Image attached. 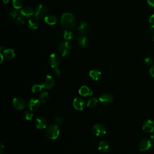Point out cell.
<instances>
[{"label": "cell", "mask_w": 154, "mask_h": 154, "mask_svg": "<svg viewBox=\"0 0 154 154\" xmlns=\"http://www.w3.org/2000/svg\"><path fill=\"white\" fill-rule=\"evenodd\" d=\"M61 25L67 29H72L76 25V19L73 14L71 13H64L60 20Z\"/></svg>", "instance_id": "cell-1"}, {"label": "cell", "mask_w": 154, "mask_h": 154, "mask_svg": "<svg viewBox=\"0 0 154 154\" xmlns=\"http://www.w3.org/2000/svg\"><path fill=\"white\" fill-rule=\"evenodd\" d=\"M45 134L46 137L50 140H56L60 135V129L57 125L51 124L46 128Z\"/></svg>", "instance_id": "cell-2"}, {"label": "cell", "mask_w": 154, "mask_h": 154, "mask_svg": "<svg viewBox=\"0 0 154 154\" xmlns=\"http://www.w3.org/2000/svg\"><path fill=\"white\" fill-rule=\"evenodd\" d=\"M72 46L68 41H64L61 42L58 48V53L62 57L67 56L71 51Z\"/></svg>", "instance_id": "cell-3"}, {"label": "cell", "mask_w": 154, "mask_h": 154, "mask_svg": "<svg viewBox=\"0 0 154 154\" xmlns=\"http://www.w3.org/2000/svg\"><path fill=\"white\" fill-rule=\"evenodd\" d=\"M34 13L37 19H43L47 16L48 9L45 5L39 4L35 7Z\"/></svg>", "instance_id": "cell-4"}, {"label": "cell", "mask_w": 154, "mask_h": 154, "mask_svg": "<svg viewBox=\"0 0 154 154\" xmlns=\"http://www.w3.org/2000/svg\"><path fill=\"white\" fill-rule=\"evenodd\" d=\"M54 78L51 75H46L43 77L41 81V85L44 89H51L55 85Z\"/></svg>", "instance_id": "cell-5"}, {"label": "cell", "mask_w": 154, "mask_h": 154, "mask_svg": "<svg viewBox=\"0 0 154 154\" xmlns=\"http://www.w3.org/2000/svg\"><path fill=\"white\" fill-rule=\"evenodd\" d=\"M49 63L52 68L58 67L61 63V58L60 56L55 53L52 54L49 57Z\"/></svg>", "instance_id": "cell-6"}, {"label": "cell", "mask_w": 154, "mask_h": 154, "mask_svg": "<svg viewBox=\"0 0 154 154\" xmlns=\"http://www.w3.org/2000/svg\"><path fill=\"white\" fill-rule=\"evenodd\" d=\"M12 105L13 108L17 110H22L26 107V102L21 97H16L12 100Z\"/></svg>", "instance_id": "cell-7"}, {"label": "cell", "mask_w": 154, "mask_h": 154, "mask_svg": "<svg viewBox=\"0 0 154 154\" xmlns=\"http://www.w3.org/2000/svg\"><path fill=\"white\" fill-rule=\"evenodd\" d=\"M93 134L98 137L104 135L106 132V129L105 126L100 123H96L93 125L92 128Z\"/></svg>", "instance_id": "cell-8"}, {"label": "cell", "mask_w": 154, "mask_h": 154, "mask_svg": "<svg viewBox=\"0 0 154 154\" xmlns=\"http://www.w3.org/2000/svg\"><path fill=\"white\" fill-rule=\"evenodd\" d=\"M113 96L112 94L106 93L102 94L100 97H99V101L101 103L102 105L106 106L110 105L112 101H113Z\"/></svg>", "instance_id": "cell-9"}, {"label": "cell", "mask_w": 154, "mask_h": 154, "mask_svg": "<svg viewBox=\"0 0 154 154\" xmlns=\"http://www.w3.org/2000/svg\"><path fill=\"white\" fill-rule=\"evenodd\" d=\"M34 125L37 129H43L46 128L48 125V121L45 117L40 116L35 120Z\"/></svg>", "instance_id": "cell-10"}, {"label": "cell", "mask_w": 154, "mask_h": 154, "mask_svg": "<svg viewBox=\"0 0 154 154\" xmlns=\"http://www.w3.org/2000/svg\"><path fill=\"white\" fill-rule=\"evenodd\" d=\"M151 141L147 138L142 139L138 143V149L141 152H145L148 150L151 147Z\"/></svg>", "instance_id": "cell-11"}, {"label": "cell", "mask_w": 154, "mask_h": 154, "mask_svg": "<svg viewBox=\"0 0 154 154\" xmlns=\"http://www.w3.org/2000/svg\"><path fill=\"white\" fill-rule=\"evenodd\" d=\"M142 128L146 133L153 132L154 131V122L150 119L145 120L143 123Z\"/></svg>", "instance_id": "cell-12"}, {"label": "cell", "mask_w": 154, "mask_h": 154, "mask_svg": "<svg viewBox=\"0 0 154 154\" xmlns=\"http://www.w3.org/2000/svg\"><path fill=\"white\" fill-rule=\"evenodd\" d=\"M73 106L76 109L81 111L84 108L85 106V103L84 100L82 99L81 97H75L73 100Z\"/></svg>", "instance_id": "cell-13"}, {"label": "cell", "mask_w": 154, "mask_h": 154, "mask_svg": "<svg viewBox=\"0 0 154 154\" xmlns=\"http://www.w3.org/2000/svg\"><path fill=\"white\" fill-rule=\"evenodd\" d=\"M40 105V100L36 98H32L28 102V107L31 111L37 109L39 108Z\"/></svg>", "instance_id": "cell-14"}, {"label": "cell", "mask_w": 154, "mask_h": 154, "mask_svg": "<svg viewBox=\"0 0 154 154\" xmlns=\"http://www.w3.org/2000/svg\"><path fill=\"white\" fill-rule=\"evenodd\" d=\"M79 93L82 96L87 97L92 95L93 91L87 85H83L79 88Z\"/></svg>", "instance_id": "cell-15"}, {"label": "cell", "mask_w": 154, "mask_h": 154, "mask_svg": "<svg viewBox=\"0 0 154 154\" xmlns=\"http://www.w3.org/2000/svg\"><path fill=\"white\" fill-rule=\"evenodd\" d=\"M34 11L32 10V8L28 6H26L23 8H22L21 11H20V14L26 17H29L31 16H32L33 13H34Z\"/></svg>", "instance_id": "cell-16"}, {"label": "cell", "mask_w": 154, "mask_h": 154, "mask_svg": "<svg viewBox=\"0 0 154 154\" xmlns=\"http://www.w3.org/2000/svg\"><path fill=\"white\" fill-rule=\"evenodd\" d=\"M101 72L98 69H92L89 72V76L94 81L99 80L101 77Z\"/></svg>", "instance_id": "cell-17"}, {"label": "cell", "mask_w": 154, "mask_h": 154, "mask_svg": "<svg viewBox=\"0 0 154 154\" xmlns=\"http://www.w3.org/2000/svg\"><path fill=\"white\" fill-rule=\"evenodd\" d=\"M44 19H45V22L49 25H54L56 24V23L58 21L57 17L53 14L47 15Z\"/></svg>", "instance_id": "cell-18"}, {"label": "cell", "mask_w": 154, "mask_h": 154, "mask_svg": "<svg viewBox=\"0 0 154 154\" xmlns=\"http://www.w3.org/2000/svg\"><path fill=\"white\" fill-rule=\"evenodd\" d=\"M88 25L86 22H82L78 28V32L81 36L84 35L88 32Z\"/></svg>", "instance_id": "cell-19"}, {"label": "cell", "mask_w": 154, "mask_h": 154, "mask_svg": "<svg viewBox=\"0 0 154 154\" xmlns=\"http://www.w3.org/2000/svg\"><path fill=\"white\" fill-rule=\"evenodd\" d=\"M98 149L102 152H107L109 150V144L106 141H101L98 145Z\"/></svg>", "instance_id": "cell-20"}, {"label": "cell", "mask_w": 154, "mask_h": 154, "mask_svg": "<svg viewBox=\"0 0 154 154\" xmlns=\"http://www.w3.org/2000/svg\"><path fill=\"white\" fill-rule=\"evenodd\" d=\"M39 23L36 19H31L28 20V26L31 30L37 29L38 28Z\"/></svg>", "instance_id": "cell-21"}, {"label": "cell", "mask_w": 154, "mask_h": 154, "mask_svg": "<svg viewBox=\"0 0 154 154\" xmlns=\"http://www.w3.org/2000/svg\"><path fill=\"white\" fill-rule=\"evenodd\" d=\"M78 45H79V46L81 48H83L87 47L88 45V43H89L88 40L84 35L80 36L78 40Z\"/></svg>", "instance_id": "cell-22"}, {"label": "cell", "mask_w": 154, "mask_h": 154, "mask_svg": "<svg viewBox=\"0 0 154 154\" xmlns=\"http://www.w3.org/2000/svg\"><path fill=\"white\" fill-rule=\"evenodd\" d=\"M49 99V95L46 91H42L39 94V100L43 103H46Z\"/></svg>", "instance_id": "cell-23"}, {"label": "cell", "mask_w": 154, "mask_h": 154, "mask_svg": "<svg viewBox=\"0 0 154 154\" xmlns=\"http://www.w3.org/2000/svg\"><path fill=\"white\" fill-rule=\"evenodd\" d=\"M4 56L8 59H12L15 56L14 51L12 49H6L3 51Z\"/></svg>", "instance_id": "cell-24"}, {"label": "cell", "mask_w": 154, "mask_h": 154, "mask_svg": "<svg viewBox=\"0 0 154 154\" xmlns=\"http://www.w3.org/2000/svg\"><path fill=\"white\" fill-rule=\"evenodd\" d=\"M97 103H98V100L95 97H91L88 100L87 103V106L90 108H93L97 106Z\"/></svg>", "instance_id": "cell-25"}, {"label": "cell", "mask_w": 154, "mask_h": 154, "mask_svg": "<svg viewBox=\"0 0 154 154\" xmlns=\"http://www.w3.org/2000/svg\"><path fill=\"white\" fill-rule=\"evenodd\" d=\"M23 4L24 2L23 0H13V6L16 10L22 8Z\"/></svg>", "instance_id": "cell-26"}, {"label": "cell", "mask_w": 154, "mask_h": 154, "mask_svg": "<svg viewBox=\"0 0 154 154\" xmlns=\"http://www.w3.org/2000/svg\"><path fill=\"white\" fill-rule=\"evenodd\" d=\"M54 120L58 126H61L64 122V119L63 116L58 114L54 117Z\"/></svg>", "instance_id": "cell-27"}, {"label": "cell", "mask_w": 154, "mask_h": 154, "mask_svg": "<svg viewBox=\"0 0 154 154\" xmlns=\"http://www.w3.org/2000/svg\"><path fill=\"white\" fill-rule=\"evenodd\" d=\"M8 16H10V18L13 19H16L20 15L19 12L14 9H11L9 11H8Z\"/></svg>", "instance_id": "cell-28"}, {"label": "cell", "mask_w": 154, "mask_h": 154, "mask_svg": "<svg viewBox=\"0 0 154 154\" xmlns=\"http://www.w3.org/2000/svg\"><path fill=\"white\" fill-rule=\"evenodd\" d=\"M63 38L66 40H70L73 38V34L70 29H66L63 32Z\"/></svg>", "instance_id": "cell-29"}, {"label": "cell", "mask_w": 154, "mask_h": 154, "mask_svg": "<svg viewBox=\"0 0 154 154\" xmlns=\"http://www.w3.org/2000/svg\"><path fill=\"white\" fill-rule=\"evenodd\" d=\"M23 117H25V119L27 120H31L32 119L33 117V114L32 113V112L31 111V110H25L23 112Z\"/></svg>", "instance_id": "cell-30"}, {"label": "cell", "mask_w": 154, "mask_h": 154, "mask_svg": "<svg viewBox=\"0 0 154 154\" xmlns=\"http://www.w3.org/2000/svg\"><path fill=\"white\" fill-rule=\"evenodd\" d=\"M42 85H39V84H35L34 85L32 88H31V91L32 93H38L39 92L41 91L42 89Z\"/></svg>", "instance_id": "cell-31"}, {"label": "cell", "mask_w": 154, "mask_h": 154, "mask_svg": "<svg viewBox=\"0 0 154 154\" xmlns=\"http://www.w3.org/2000/svg\"><path fill=\"white\" fill-rule=\"evenodd\" d=\"M16 22L19 25H23L25 22V19L23 17V16H19L17 19H16Z\"/></svg>", "instance_id": "cell-32"}, {"label": "cell", "mask_w": 154, "mask_h": 154, "mask_svg": "<svg viewBox=\"0 0 154 154\" xmlns=\"http://www.w3.org/2000/svg\"><path fill=\"white\" fill-rule=\"evenodd\" d=\"M144 61L147 66H152L153 64V60L150 57H146L144 59Z\"/></svg>", "instance_id": "cell-33"}, {"label": "cell", "mask_w": 154, "mask_h": 154, "mask_svg": "<svg viewBox=\"0 0 154 154\" xmlns=\"http://www.w3.org/2000/svg\"><path fill=\"white\" fill-rule=\"evenodd\" d=\"M149 23L150 25V28L154 29V14H152L149 19Z\"/></svg>", "instance_id": "cell-34"}, {"label": "cell", "mask_w": 154, "mask_h": 154, "mask_svg": "<svg viewBox=\"0 0 154 154\" xmlns=\"http://www.w3.org/2000/svg\"><path fill=\"white\" fill-rule=\"evenodd\" d=\"M53 72H54V73L55 75H57V76H60V75H61V71H60V70L59 69L58 67L54 68Z\"/></svg>", "instance_id": "cell-35"}, {"label": "cell", "mask_w": 154, "mask_h": 154, "mask_svg": "<svg viewBox=\"0 0 154 154\" xmlns=\"http://www.w3.org/2000/svg\"><path fill=\"white\" fill-rule=\"evenodd\" d=\"M149 72H150V75L154 78V65H152L150 69V70H149Z\"/></svg>", "instance_id": "cell-36"}, {"label": "cell", "mask_w": 154, "mask_h": 154, "mask_svg": "<svg viewBox=\"0 0 154 154\" xmlns=\"http://www.w3.org/2000/svg\"><path fill=\"white\" fill-rule=\"evenodd\" d=\"M147 1L150 6L154 7V0H147Z\"/></svg>", "instance_id": "cell-37"}, {"label": "cell", "mask_w": 154, "mask_h": 154, "mask_svg": "<svg viewBox=\"0 0 154 154\" xmlns=\"http://www.w3.org/2000/svg\"><path fill=\"white\" fill-rule=\"evenodd\" d=\"M3 149H4V145L1 143V152H0V154H2V152H3Z\"/></svg>", "instance_id": "cell-38"}, {"label": "cell", "mask_w": 154, "mask_h": 154, "mask_svg": "<svg viewBox=\"0 0 154 154\" xmlns=\"http://www.w3.org/2000/svg\"><path fill=\"white\" fill-rule=\"evenodd\" d=\"M151 139H152V141L154 143V132H153V134L151 135Z\"/></svg>", "instance_id": "cell-39"}, {"label": "cell", "mask_w": 154, "mask_h": 154, "mask_svg": "<svg viewBox=\"0 0 154 154\" xmlns=\"http://www.w3.org/2000/svg\"><path fill=\"white\" fill-rule=\"evenodd\" d=\"M2 1H3V2H4V4H7V3L9 2L10 0H2Z\"/></svg>", "instance_id": "cell-40"}, {"label": "cell", "mask_w": 154, "mask_h": 154, "mask_svg": "<svg viewBox=\"0 0 154 154\" xmlns=\"http://www.w3.org/2000/svg\"><path fill=\"white\" fill-rule=\"evenodd\" d=\"M152 37H153V39L154 40V30L152 32Z\"/></svg>", "instance_id": "cell-41"}, {"label": "cell", "mask_w": 154, "mask_h": 154, "mask_svg": "<svg viewBox=\"0 0 154 154\" xmlns=\"http://www.w3.org/2000/svg\"><path fill=\"white\" fill-rule=\"evenodd\" d=\"M1 63H2V61H3V57H2V54H1Z\"/></svg>", "instance_id": "cell-42"}]
</instances>
